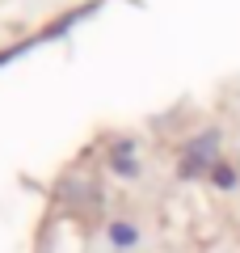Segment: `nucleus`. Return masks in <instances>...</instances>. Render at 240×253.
<instances>
[{"instance_id":"nucleus-1","label":"nucleus","mask_w":240,"mask_h":253,"mask_svg":"<svg viewBox=\"0 0 240 253\" xmlns=\"http://www.w3.org/2000/svg\"><path fill=\"white\" fill-rule=\"evenodd\" d=\"M110 241H114L118 249H131V245L139 241V232H135L131 224H122V219H118V224H110Z\"/></svg>"}]
</instances>
